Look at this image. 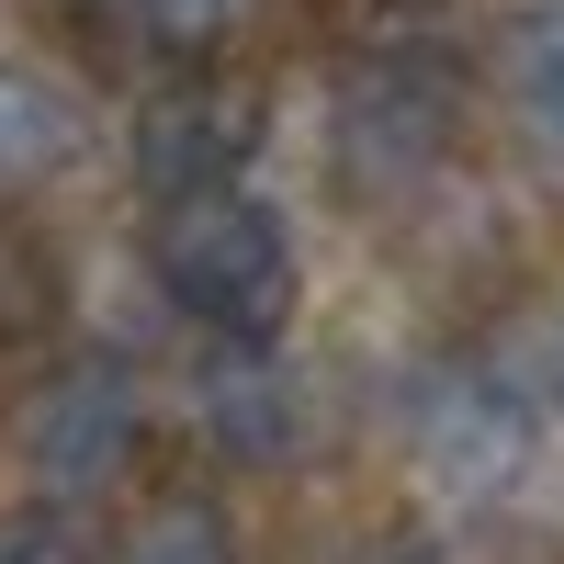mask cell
Returning a JSON list of instances; mask_svg holds the SVG:
<instances>
[{
    "label": "cell",
    "mask_w": 564,
    "mask_h": 564,
    "mask_svg": "<svg viewBox=\"0 0 564 564\" xmlns=\"http://www.w3.org/2000/svg\"><path fill=\"white\" fill-rule=\"evenodd\" d=\"M148 271L159 294L204 327V339H271L294 316V226H282L249 181H204V193H159L148 215Z\"/></svg>",
    "instance_id": "cell-1"
},
{
    "label": "cell",
    "mask_w": 564,
    "mask_h": 564,
    "mask_svg": "<svg viewBox=\"0 0 564 564\" xmlns=\"http://www.w3.org/2000/svg\"><path fill=\"white\" fill-rule=\"evenodd\" d=\"M463 148V68L441 45H372L339 68V181L350 204L430 193Z\"/></svg>",
    "instance_id": "cell-2"
},
{
    "label": "cell",
    "mask_w": 564,
    "mask_h": 564,
    "mask_svg": "<svg viewBox=\"0 0 564 564\" xmlns=\"http://www.w3.org/2000/svg\"><path fill=\"white\" fill-rule=\"evenodd\" d=\"M135 441H148V406H135V384L113 361H79V372H45V384L23 395L12 417V463H23V486L45 508H79V497H102Z\"/></svg>",
    "instance_id": "cell-3"
},
{
    "label": "cell",
    "mask_w": 564,
    "mask_h": 564,
    "mask_svg": "<svg viewBox=\"0 0 564 564\" xmlns=\"http://www.w3.org/2000/svg\"><path fill=\"white\" fill-rule=\"evenodd\" d=\"M260 135H271V102L249 79H170L135 102V181L148 193H204V181H249L260 159Z\"/></svg>",
    "instance_id": "cell-4"
},
{
    "label": "cell",
    "mask_w": 564,
    "mask_h": 564,
    "mask_svg": "<svg viewBox=\"0 0 564 564\" xmlns=\"http://www.w3.org/2000/svg\"><path fill=\"white\" fill-rule=\"evenodd\" d=\"M294 430H305V395L271 361V339H215L193 361V441L215 463H282Z\"/></svg>",
    "instance_id": "cell-5"
},
{
    "label": "cell",
    "mask_w": 564,
    "mask_h": 564,
    "mask_svg": "<svg viewBox=\"0 0 564 564\" xmlns=\"http://www.w3.org/2000/svg\"><path fill=\"white\" fill-rule=\"evenodd\" d=\"M417 452L441 463V486L508 497L520 463H531V430H520V406H508L486 372H430V384H417Z\"/></svg>",
    "instance_id": "cell-6"
},
{
    "label": "cell",
    "mask_w": 564,
    "mask_h": 564,
    "mask_svg": "<svg viewBox=\"0 0 564 564\" xmlns=\"http://www.w3.org/2000/svg\"><path fill=\"white\" fill-rule=\"evenodd\" d=\"M497 90H508V124H520V159L564 193V0H520L508 12Z\"/></svg>",
    "instance_id": "cell-7"
},
{
    "label": "cell",
    "mask_w": 564,
    "mask_h": 564,
    "mask_svg": "<svg viewBox=\"0 0 564 564\" xmlns=\"http://www.w3.org/2000/svg\"><path fill=\"white\" fill-rule=\"evenodd\" d=\"M79 148H90L79 90L45 68V57H0V193H23V181H57Z\"/></svg>",
    "instance_id": "cell-8"
},
{
    "label": "cell",
    "mask_w": 564,
    "mask_h": 564,
    "mask_svg": "<svg viewBox=\"0 0 564 564\" xmlns=\"http://www.w3.org/2000/svg\"><path fill=\"white\" fill-rule=\"evenodd\" d=\"M113 564H249V542H238V520H226V497H204V486H159V497L124 520Z\"/></svg>",
    "instance_id": "cell-9"
},
{
    "label": "cell",
    "mask_w": 564,
    "mask_h": 564,
    "mask_svg": "<svg viewBox=\"0 0 564 564\" xmlns=\"http://www.w3.org/2000/svg\"><path fill=\"white\" fill-rule=\"evenodd\" d=\"M57 249L34 238V226L0 204V350H23V339H45V327H57Z\"/></svg>",
    "instance_id": "cell-10"
},
{
    "label": "cell",
    "mask_w": 564,
    "mask_h": 564,
    "mask_svg": "<svg viewBox=\"0 0 564 564\" xmlns=\"http://www.w3.org/2000/svg\"><path fill=\"white\" fill-rule=\"evenodd\" d=\"M0 564H90V542L68 531V508H12V520H0Z\"/></svg>",
    "instance_id": "cell-11"
},
{
    "label": "cell",
    "mask_w": 564,
    "mask_h": 564,
    "mask_svg": "<svg viewBox=\"0 0 564 564\" xmlns=\"http://www.w3.org/2000/svg\"><path fill=\"white\" fill-rule=\"evenodd\" d=\"M238 12H249V0H135V23H148L159 45H215Z\"/></svg>",
    "instance_id": "cell-12"
},
{
    "label": "cell",
    "mask_w": 564,
    "mask_h": 564,
    "mask_svg": "<svg viewBox=\"0 0 564 564\" xmlns=\"http://www.w3.org/2000/svg\"><path fill=\"white\" fill-rule=\"evenodd\" d=\"M553 372H564V339H553Z\"/></svg>",
    "instance_id": "cell-13"
}]
</instances>
